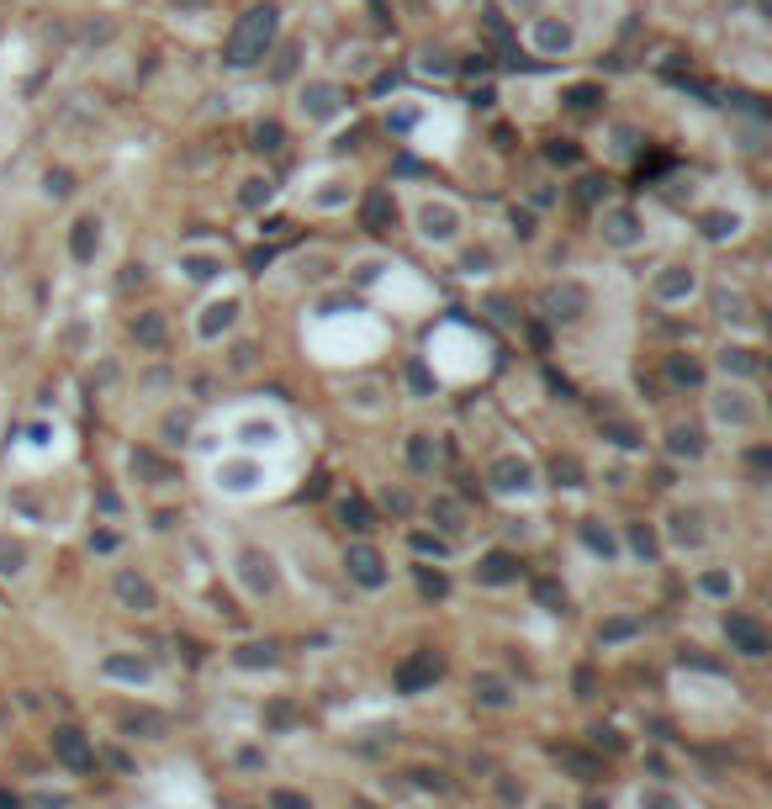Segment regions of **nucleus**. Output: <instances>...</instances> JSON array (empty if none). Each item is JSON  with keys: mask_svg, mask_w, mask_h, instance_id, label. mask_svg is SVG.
<instances>
[{"mask_svg": "<svg viewBox=\"0 0 772 809\" xmlns=\"http://www.w3.org/2000/svg\"><path fill=\"white\" fill-rule=\"evenodd\" d=\"M275 38H281V11H275V6H249V11L233 22L228 43H223V64H228V69H254V64H265V53L275 48Z\"/></svg>", "mask_w": 772, "mask_h": 809, "instance_id": "nucleus-1", "label": "nucleus"}, {"mask_svg": "<svg viewBox=\"0 0 772 809\" xmlns=\"http://www.w3.org/2000/svg\"><path fill=\"white\" fill-rule=\"evenodd\" d=\"M587 307H593V291H587L582 281H550V286L540 291V318H545V323L572 328V323H582Z\"/></svg>", "mask_w": 772, "mask_h": 809, "instance_id": "nucleus-2", "label": "nucleus"}, {"mask_svg": "<svg viewBox=\"0 0 772 809\" xmlns=\"http://www.w3.org/2000/svg\"><path fill=\"white\" fill-rule=\"evenodd\" d=\"M461 207H450V201H424L418 207V238L424 244H455L461 238Z\"/></svg>", "mask_w": 772, "mask_h": 809, "instance_id": "nucleus-3", "label": "nucleus"}, {"mask_svg": "<svg viewBox=\"0 0 772 809\" xmlns=\"http://www.w3.org/2000/svg\"><path fill=\"white\" fill-rule=\"evenodd\" d=\"M297 112H302L307 122L339 117V112H344V90H339L334 80H307V85L297 90Z\"/></svg>", "mask_w": 772, "mask_h": 809, "instance_id": "nucleus-4", "label": "nucleus"}, {"mask_svg": "<svg viewBox=\"0 0 772 809\" xmlns=\"http://www.w3.org/2000/svg\"><path fill=\"white\" fill-rule=\"evenodd\" d=\"M598 233H603V244H614V249H635L640 238H646V228H640V217L630 207H609L598 217Z\"/></svg>", "mask_w": 772, "mask_h": 809, "instance_id": "nucleus-5", "label": "nucleus"}, {"mask_svg": "<svg viewBox=\"0 0 772 809\" xmlns=\"http://www.w3.org/2000/svg\"><path fill=\"white\" fill-rule=\"evenodd\" d=\"M529 43H535V53H545V59H561V53L577 43V32H572V22H556V16H535V27H529Z\"/></svg>", "mask_w": 772, "mask_h": 809, "instance_id": "nucleus-6", "label": "nucleus"}, {"mask_svg": "<svg viewBox=\"0 0 772 809\" xmlns=\"http://www.w3.org/2000/svg\"><path fill=\"white\" fill-rule=\"evenodd\" d=\"M656 302H667V307H677V302H688L693 297V291H698V275L688 270V265H667V270H661L656 275Z\"/></svg>", "mask_w": 772, "mask_h": 809, "instance_id": "nucleus-7", "label": "nucleus"}, {"mask_svg": "<svg viewBox=\"0 0 772 809\" xmlns=\"http://www.w3.org/2000/svg\"><path fill=\"white\" fill-rule=\"evenodd\" d=\"M69 254H75V265H90L101 254V223L96 217H75V223H69Z\"/></svg>", "mask_w": 772, "mask_h": 809, "instance_id": "nucleus-8", "label": "nucleus"}, {"mask_svg": "<svg viewBox=\"0 0 772 809\" xmlns=\"http://www.w3.org/2000/svg\"><path fill=\"white\" fill-rule=\"evenodd\" d=\"M233 323H238V297H223V302H207V307H201L196 334H201V339H217V334H228Z\"/></svg>", "mask_w": 772, "mask_h": 809, "instance_id": "nucleus-9", "label": "nucleus"}, {"mask_svg": "<svg viewBox=\"0 0 772 809\" xmlns=\"http://www.w3.org/2000/svg\"><path fill=\"white\" fill-rule=\"evenodd\" d=\"M725 635H730V646H735V651H746V656H762V651H767L762 624H757V619H746V614H730V619H725Z\"/></svg>", "mask_w": 772, "mask_h": 809, "instance_id": "nucleus-10", "label": "nucleus"}, {"mask_svg": "<svg viewBox=\"0 0 772 809\" xmlns=\"http://www.w3.org/2000/svg\"><path fill=\"white\" fill-rule=\"evenodd\" d=\"M360 223L371 228V233H392V223H397V201H392V191H371V196H365Z\"/></svg>", "mask_w": 772, "mask_h": 809, "instance_id": "nucleus-11", "label": "nucleus"}, {"mask_svg": "<svg viewBox=\"0 0 772 809\" xmlns=\"http://www.w3.org/2000/svg\"><path fill=\"white\" fill-rule=\"evenodd\" d=\"M714 418L730 424V429H746L751 418H757V408L746 402V392H720V397H714Z\"/></svg>", "mask_w": 772, "mask_h": 809, "instance_id": "nucleus-12", "label": "nucleus"}, {"mask_svg": "<svg viewBox=\"0 0 772 809\" xmlns=\"http://www.w3.org/2000/svg\"><path fill=\"white\" fill-rule=\"evenodd\" d=\"M349 577H355V582H365V587H381V582H386V572H381V556H376L371 545H355V550H349Z\"/></svg>", "mask_w": 772, "mask_h": 809, "instance_id": "nucleus-13", "label": "nucleus"}, {"mask_svg": "<svg viewBox=\"0 0 772 809\" xmlns=\"http://www.w3.org/2000/svg\"><path fill=\"white\" fill-rule=\"evenodd\" d=\"M117 598L127 603V609H138V614H149L154 603H159V598H154V587L143 582V577H133V572H122V577H117Z\"/></svg>", "mask_w": 772, "mask_h": 809, "instance_id": "nucleus-14", "label": "nucleus"}, {"mask_svg": "<svg viewBox=\"0 0 772 809\" xmlns=\"http://www.w3.org/2000/svg\"><path fill=\"white\" fill-rule=\"evenodd\" d=\"M492 482H498L503 492H529L535 487V471H529V461H498L492 466Z\"/></svg>", "mask_w": 772, "mask_h": 809, "instance_id": "nucleus-15", "label": "nucleus"}, {"mask_svg": "<svg viewBox=\"0 0 772 809\" xmlns=\"http://www.w3.org/2000/svg\"><path fill=\"white\" fill-rule=\"evenodd\" d=\"M698 233H704L709 244H725V238L741 233V212H704L698 217Z\"/></svg>", "mask_w": 772, "mask_h": 809, "instance_id": "nucleus-16", "label": "nucleus"}, {"mask_svg": "<svg viewBox=\"0 0 772 809\" xmlns=\"http://www.w3.org/2000/svg\"><path fill=\"white\" fill-rule=\"evenodd\" d=\"M714 318H720V323H746L751 318V302L741 297V291L720 286V291H714Z\"/></svg>", "mask_w": 772, "mask_h": 809, "instance_id": "nucleus-17", "label": "nucleus"}, {"mask_svg": "<svg viewBox=\"0 0 772 809\" xmlns=\"http://www.w3.org/2000/svg\"><path fill=\"white\" fill-rule=\"evenodd\" d=\"M720 371H725V376H751V371H757V349L725 344V349H720Z\"/></svg>", "mask_w": 772, "mask_h": 809, "instance_id": "nucleus-18", "label": "nucleus"}, {"mask_svg": "<svg viewBox=\"0 0 772 809\" xmlns=\"http://www.w3.org/2000/svg\"><path fill=\"white\" fill-rule=\"evenodd\" d=\"M133 339L143 349H159L164 344V312H138V318H133Z\"/></svg>", "mask_w": 772, "mask_h": 809, "instance_id": "nucleus-19", "label": "nucleus"}, {"mask_svg": "<svg viewBox=\"0 0 772 809\" xmlns=\"http://www.w3.org/2000/svg\"><path fill=\"white\" fill-rule=\"evenodd\" d=\"M667 450H672V455H688V461H698V455H704V434L683 424V429H672V434H667Z\"/></svg>", "mask_w": 772, "mask_h": 809, "instance_id": "nucleus-20", "label": "nucleus"}, {"mask_svg": "<svg viewBox=\"0 0 772 809\" xmlns=\"http://www.w3.org/2000/svg\"><path fill=\"white\" fill-rule=\"evenodd\" d=\"M344 402H349L355 413H376V408H381V381H360V386H349Z\"/></svg>", "mask_w": 772, "mask_h": 809, "instance_id": "nucleus-21", "label": "nucleus"}, {"mask_svg": "<svg viewBox=\"0 0 772 809\" xmlns=\"http://www.w3.org/2000/svg\"><path fill=\"white\" fill-rule=\"evenodd\" d=\"M244 582L254 587V593H265V587L275 582V572H270V556H260V550H249V556H244Z\"/></svg>", "mask_w": 772, "mask_h": 809, "instance_id": "nucleus-22", "label": "nucleus"}, {"mask_svg": "<svg viewBox=\"0 0 772 809\" xmlns=\"http://www.w3.org/2000/svg\"><path fill=\"white\" fill-rule=\"evenodd\" d=\"M270 196H275V180H270V175H249L244 191H238V201H244V207H265Z\"/></svg>", "mask_w": 772, "mask_h": 809, "instance_id": "nucleus-23", "label": "nucleus"}, {"mask_svg": "<svg viewBox=\"0 0 772 809\" xmlns=\"http://www.w3.org/2000/svg\"><path fill=\"white\" fill-rule=\"evenodd\" d=\"M254 149H260V154L286 149V127L281 122H254Z\"/></svg>", "mask_w": 772, "mask_h": 809, "instance_id": "nucleus-24", "label": "nucleus"}, {"mask_svg": "<svg viewBox=\"0 0 772 809\" xmlns=\"http://www.w3.org/2000/svg\"><path fill=\"white\" fill-rule=\"evenodd\" d=\"M43 196L48 201H69V196H75V175H69L64 164H59V170H48L43 175Z\"/></svg>", "mask_w": 772, "mask_h": 809, "instance_id": "nucleus-25", "label": "nucleus"}, {"mask_svg": "<svg viewBox=\"0 0 772 809\" xmlns=\"http://www.w3.org/2000/svg\"><path fill=\"white\" fill-rule=\"evenodd\" d=\"M598 101H603V85H593V80H587V85H572V90H566V106H572V112H593Z\"/></svg>", "mask_w": 772, "mask_h": 809, "instance_id": "nucleus-26", "label": "nucleus"}, {"mask_svg": "<svg viewBox=\"0 0 772 809\" xmlns=\"http://www.w3.org/2000/svg\"><path fill=\"white\" fill-rule=\"evenodd\" d=\"M672 540L677 545H698L704 529H698V513H672Z\"/></svg>", "mask_w": 772, "mask_h": 809, "instance_id": "nucleus-27", "label": "nucleus"}, {"mask_svg": "<svg viewBox=\"0 0 772 809\" xmlns=\"http://www.w3.org/2000/svg\"><path fill=\"white\" fill-rule=\"evenodd\" d=\"M434 672H439V661H434V656H418V661H408V667H402V688H418V683H429Z\"/></svg>", "mask_w": 772, "mask_h": 809, "instance_id": "nucleus-28", "label": "nucleus"}, {"mask_svg": "<svg viewBox=\"0 0 772 809\" xmlns=\"http://www.w3.org/2000/svg\"><path fill=\"white\" fill-rule=\"evenodd\" d=\"M482 582H508L513 577V556H503V550H492V556L482 561V572H476Z\"/></svg>", "mask_w": 772, "mask_h": 809, "instance_id": "nucleus-29", "label": "nucleus"}, {"mask_svg": "<svg viewBox=\"0 0 772 809\" xmlns=\"http://www.w3.org/2000/svg\"><path fill=\"white\" fill-rule=\"evenodd\" d=\"M180 270H186L191 281H212V275L223 270V265H217L212 254H186V260H180Z\"/></svg>", "mask_w": 772, "mask_h": 809, "instance_id": "nucleus-30", "label": "nucleus"}, {"mask_svg": "<svg viewBox=\"0 0 772 809\" xmlns=\"http://www.w3.org/2000/svg\"><path fill=\"white\" fill-rule=\"evenodd\" d=\"M339 519H344L349 529H355V535H365V529H371V513H365V503H360V498H344Z\"/></svg>", "mask_w": 772, "mask_h": 809, "instance_id": "nucleus-31", "label": "nucleus"}, {"mask_svg": "<svg viewBox=\"0 0 772 809\" xmlns=\"http://www.w3.org/2000/svg\"><path fill=\"white\" fill-rule=\"evenodd\" d=\"M408 461H413V471H429V466H434V445H429V434H413V439H408Z\"/></svg>", "mask_w": 772, "mask_h": 809, "instance_id": "nucleus-32", "label": "nucleus"}, {"mask_svg": "<svg viewBox=\"0 0 772 809\" xmlns=\"http://www.w3.org/2000/svg\"><path fill=\"white\" fill-rule=\"evenodd\" d=\"M22 566H27V550H22V545H6V540H0V572H6V577H16V572H22Z\"/></svg>", "mask_w": 772, "mask_h": 809, "instance_id": "nucleus-33", "label": "nucleus"}, {"mask_svg": "<svg viewBox=\"0 0 772 809\" xmlns=\"http://www.w3.org/2000/svg\"><path fill=\"white\" fill-rule=\"evenodd\" d=\"M545 159H550V164H577V143L550 138V143H545Z\"/></svg>", "mask_w": 772, "mask_h": 809, "instance_id": "nucleus-34", "label": "nucleus"}, {"mask_svg": "<svg viewBox=\"0 0 772 809\" xmlns=\"http://www.w3.org/2000/svg\"><path fill=\"white\" fill-rule=\"evenodd\" d=\"M508 223H513V233H519V238H535V233H540V228H535V212H529V207H513Z\"/></svg>", "mask_w": 772, "mask_h": 809, "instance_id": "nucleus-35", "label": "nucleus"}, {"mask_svg": "<svg viewBox=\"0 0 772 809\" xmlns=\"http://www.w3.org/2000/svg\"><path fill=\"white\" fill-rule=\"evenodd\" d=\"M418 69H424V75H450V59H445V53H424Z\"/></svg>", "mask_w": 772, "mask_h": 809, "instance_id": "nucleus-36", "label": "nucleus"}, {"mask_svg": "<svg viewBox=\"0 0 772 809\" xmlns=\"http://www.w3.org/2000/svg\"><path fill=\"white\" fill-rule=\"evenodd\" d=\"M487 265H492V254H487V249H476V254H466V260H461V270H466V275H482Z\"/></svg>", "mask_w": 772, "mask_h": 809, "instance_id": "nucleus-37", "label": "nucleus"}, {"mask_svg": "<svg viewBox=\"0 0 772 809\" xmlns=\"http://www.w3.org/2000/svg\"><path fill=\"white\" fill-rule=\"evenodd\" d=\"M698 376H704V371H698L693 360H672V381H688V386H693Z\"/></svg>", "mask_w": 772, "mask_h": 809, "instance_id": "nucleus-38", "label": "nucleus"}, {"mask_svg": "<svg viewBox=\"0 0 772 809\" xmlns=\"http://www.w3.org/2000/svg\"><path fill=\"white\" fill-rule=\"evenodd\" d=\"M730 587H735V582H730L725 572H709V577H704V593H714V598H720V593H730Z\"/></svg>", "mask_w": 772, "mask_h": 809, "instance_id": "nucleus-39", "label": "nucleus"}, {"mask_svg": "<svg viewBox=\"0 0 772 809\" xmlns=\"http://www.w3.org/2000/svg\"><path fill=\"white\" fill-rule=\"evenodd\" d=\"M164 434H170V439H175V445H180V439H186V434H191V418H164Z\"/></svg>", "mask_w": 772, "mask_h": 809, "instance_id": "nucleus-40", "label": "nucleus"}, {"mask_svg": "<svg viewBox=\"0 0 772 809\" xmlns=\"http://www.w3.org/2000/svg\"><path fill=\"white\" fill-rule=\"evenodd\" d=\"M624 635H635V619H614L609 630H603V640H624Z\"/></svg>", "mask_w": 772, "mask_h": 809, "instance_id": "nucleus-41", "label": "nucleus"}, {"mask_svg": "<svg viewBox=\"0 0 772 809\" xmlns=\"http://www.w3.org/2000/svg\"><path fill=\"white\" fill-rule=\"evenodd\" d=\"M376 275H381V260H360V265H355V281H365V286H371Z\"/></svg>", "mask_w": 772, "mask_h": 809, "instance_id": "nucleus-42", "label": "nucleus"}, {"mask_svg": "<svg viewBox=\"0 0 772 809\" xmlns=\"http://www.w3.org/2000/svg\"><path fill=\"white\" fill-rule=\"evenodd\" d=\"M59 746H64V757H69V762H80V757H85L80 741H75V730H64V741H59Z\"/></svg>", "mask_w": 772, "mask_h": 809, "instance_id": "nucleus-43", "label": "nucleus"}, {"mask_svg": "<svg viewBox=\"0 0 772 809\" xmlns=\"http://www.w3.org/2000/svg\"><path fill=\"white\" fill-rule=\"evenodd\" d=\"M598 186H603V180H598V175H587V180H577V196H582V201H593V196H598Z\"/></svg>", "mask_w": 772, "mask_h": 809, "instance_id": "nucleus-44", "label": "nucleus"}, {"mask_svg": "<svg viewBox=\"0 0 772 809\" xmlns=\"http://www.w3.org/2000/svg\"><path fill=\"white\" fill-rule=\"evenodd\" d=\"M117 677H143V661H112Z\"/></svg>", "mask_w": 772, "mask_h": 809, "instance_id": "nucleus-45", "label": "nucleus"}, {"mask_svg": "<svg viewBox=\"0 0 772 809\" xmlns=\"http://www.w3.org/2000/svg\"><path fill=\"white\" fill-rule=\"evenodd\" d=\"M249 360H254V349L238 344V349H233V371H249Z\"/></svg>", "mask_w": 772, "mask_h": 809, "instance_id": "nucleus-46", "label": "nucleus"}, {"mask_svg": "<svg viewBox=\"0 0 772 809\" xmlns=\"http://www.w3.org/2000/svg\"><path fill=\"white\" fill-rule=\"evenodd\" d=\"M408 381L418 386V392H429V371H424V365H413V371H408Z\"/></svg>", "mask_w": 772, "mask_h": 809, "instance_id": "nucleus-47", "label": "nucleus"}, {"mask_svg": "<svg viewBox=\"0 0 772 809\" xmlns=\"http://www.w3.org/2000/svg\"><path fill=\"white\" fill-rule=\"evenodd\" d=\"M635 550H646V556H651V550H656V540H651V529H635Z\"/></svg>", "mask_w": 772, "mask_h": 809, "instance_id": "nucleus-48", "label": "nucleus"}, {"mask_svg": "<svg viewBox=\"0 0 772 809\" xmlns=\"http://www.w3.org/2000/svg\"><path fill=\"white\" fill-rule=\"evenodd\" d=\"M170 6H175V11H207L212 0H170Z\"/></svg>", "mask_w": 772, "mask_h": 809, "instance_id": "nucleus-49", "label": "nucleus"}]
</instances>
